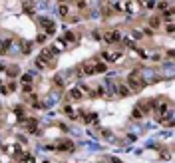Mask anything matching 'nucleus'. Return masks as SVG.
<instances>
[{"label": "nucleus", "mask_w": 175, "mask_h": 163, "mask_svg": "<svg viewBox=\"0 0 175 163\" xmlns=\"http://www.w3.org/2000/svg\"><path fill=\"white\" fill-rule=\"evenodd\" d=\"M108 70V66L104 64V62H88V64H84V68H82L80 72H84L86 76H94V74H101Z\"/></svg>", "instance_id": "1"}, {"label": "nucleus", "mask_w": 175, "mask_h": 163, "mask_svg": "<svg viewBox=\"0 0 175 163\" xmlns=\"http://www.w3.org/2000/svg\"><path fill=\"white\" fill-rule=\"evenodd\" d=\"M143 82H145V80H143V76H141L139 70L133 72L128 78V86H129V88H133V90H141V88H143Z\"/></svg>", "instance_id": "2"}, {"label": "nucleus", "mask_w": 175, "mask_h": 163, "mask_svg": "<svg viewBox=\"0 0 175 163\" xmlns=\"http://www.w3.org/2000/svg\"><path fill=\"white\" fill-rule=\"evenodd\" d=\"M38 24H40L44 30H46V34H54L56 32V24H54V20H50V18H38Z\"/></svg>", "instance_id": "3"}, {"label": "nucleus", "mask_w": 175, "mask_h": 163, "mask_svg": "<svg viewBox=\"0 0 175 163\" xmlns=\"http://www.w3.org/2000/svg\"><path fill=\"white\" fill-rule=\"evenodd\" d=\"M101 38L106 42H109V44H114V42H120L121 40V34L117 30H112V32H106V36H101Z\"/></svg>", "instance_id": "4"}, {"label": "nucleus", "mask_w": 175, "mask_h": 163, "mask_svg": "<svg viewBox=\"0 0 175 163\" xmlns=\"http://www.w3.org/2000/svg\"><path fill=\"white\" fill-rule=\"evenodd\" d=\"M40 58L46 60L48 64H50V62L56 58V50H54V48H44V50H42V56H40Z\"/></svg>", "instance_id": "5"}, {"label": "nucleus", "mask_w": 175, "mask_h": 163, "mask_svg": "<svg viewBox=\"0 0 175 163\" xmlns=\"http://www.w3.org/2000/svg\"><path fill=\"white\" fill-rule=\"evenodd\" d=\"M70 98L72 99H82L84 98V90H82V88H72V90H70Z\"/></svg>", "instance_id": "6"}, {"label": "nucleus", "mask_w": 175, "mask_h": 163, "mask_svg": "<svg viewBox=\"0 0 175 163\" xmlns=\"http://www.w3.org/2000/svg\"><path fill=\"white\" fill-rule=\"evenodd\" d=\"M101 58L108 60V62H115V60H120L121 56L120 54H115V52H101Z\"/></svg>", "instance_id": "7"}, {"label": "nucleus", "mask_w": 175, "mask_h": 163, "mask_svg": "<svg viewBox=\"0 0 175 163\" xmlns=\"http://www.w3.org/2000/svg\"><path fill=\"white\" fill-rule=\"evenodd\" d=\"M58 149H62V151H74V143H72V141H60V143H58Z\"/></svg>", "instance_id": "8"}, {"label": "nucleus", "mask_w": 175, "mask_h": 163, "mask_svg": "<svg viewBox=\"0 0 175 163\" xmlns=\"http://www.w3.org/2000/svg\"><path fill=\"white\" fill-rule=\"evenodd\" d=\"M115 91L120 94L121 98H125V96L129 94V88H128V86H120V88H115Z\"/></svg>", "instance_id": "9"}, {"label": "nucleus", "mask_w": 175, "mask_h": 163, "mask_svg": "<svg viewBox=\"0 0 175 163\" xmlns=\"http://www.w3.org/2000/svg\"><path fill=\"white\" fill-rule=\"evenodd\" d=\"M62 40H64V42L68 44V42H74V40H76V36H74V32H66L64 36H62Z\"/></svg>", "instance_id": "10"}, {"label": "nucleus", "mask_w": 175, "mask_h": 163, "mask_svg": "<svg viewBox=\"0 0 175 163\" xmlns=\"http://www.w3.org/2000/svg\"><path fill=\"white\" fill-rule=\"evenodd\" d=\"M36 66H38V68H40V70H44V68H48V62L46 60H42V58H36Z\"/></svg>", "instance_id": "11"}, {"label": "nucleus", "mask_w": 175, "mask_h": 163, "mask_svg": "<svg viewBox=\"0 0 175 163\" xmlns=\"http://www.w3.org/2000/svg\"><path fill=\"white\" fill-rule=\"evenodd\" d=\"M30 82H32V74H24V76H22V84L30 86Z\"/></svg>", "instance_id": "12"}, {"label": "nucleus", "mask_w": 175, "mask_h": 163, "mask_svg": "<svg viewBox=\"0 0 175 163\" xmlns=\"http://www.w3.org/2000/svg\"><path fill=\"white\" fill-rule=\"evenodd\" d=\"M141 115H143V113H141V110H139V107H135V110L131 111V118H133V119H139Z\"/></svg>", "instance_id": "13"}, {"label": "nucleus", "mask_w": 175, "mask_h": 163, "mask_svg": "<svg viewBox=\"0 0 175 163\" xmlns=\"http://www.w3.org/2000/svg\"><path fill=\"white\" fill-rule=\"evenodd\" d=\"M64 111H66V113H68V115H70V118H74V119H76V111L72 110L70 105H66V107H64Z\"/></svg>", "instance_id": "14"}, {"label": "nucleus", "mask_w": 175, "mask_h": 163, "mask_svg": "<svg viewBox=\"0 0 175 163\" xmlns=\"http://www.w3.org/2000/svg\"><path fill=\"white\" fill-rule=\"evenodd\" d=\"M94 119H98V113L90 111V115H86V121H94Z\"/></svg>", "instance_id": "15"}, {"label": "nucleus", "mask_w": 175, "mask_h": 163, "mask_svg": "<svg viewBox=\"0 0 175 163\" xmlns=\"http://www.w3.org/2000/svg\"><path fill=\"white\" fill-rule=\"evenodd\" d=\"M173 20V10H167L165 12V22H171Z\"/></svg>", "instance_id": "16"}, {"label": "nucleus", "mask_w": 175, "mask_h": 163, "mask_svg": "<svg viewBox=\"0 0 175 163\" xmlns=\"http://www.w3.org/2000/svg\"><path fill=\"white\" fill-rule=\"evenodd\" d=\"M155 6L159 8V10H165V8H167L169 4H167V2H163V0H161V2H159V4H155Z\"/></svg>", "instance_id": "17"}, {"label": "nucleus", "mask_w": 175, "mask_h": 163, "mask_svg": "<svg viewBox=\"0 0 175 163\" xmlns=\"http://www.w3.org/2000/svg\"><path fill=\"white\" fill-rule=\"evenodd\" d=\"M24 163H36V159H34L32 155H26L24 157Z\"/></svg>", "instance_id": "18"}, {"label": "nucleus", "mask_w": 175, "mask_h": 163, "mask_svg": "<svg viewBox=\"0 0 175 163\" xmlns=\"http://www.w3.org/2000/svg\"><path fill=\"white\" fill-rule=\"evenodd\" d=\"M60 14H62V16H66V14H68V6L62 4V6H60Z\"/></svg>", "instance_id": "19"}, {"label": "nucleus", "mask_w": 175, "mask_h": 163, "mask_svg": "<svg viewBox=\"0 0 175 163\" xmlns=\"http://www.w3.org/2000/svg\"><path fill=\"white\" fill-rule=\"evenodd\" d=\"M149 24H151V26H159V20H157V18H151V20H149Z\"/></svg>", "instance_id": "20"}, {"label": "nucleus", "mask_w": 175, "mask_h": 163, "mask_svg": "<svg viewBox=\"0 0 175 163\" xmlns=\"http://www.w3.org/2000/svg\"><path fill=\"white\" fill-rule=\"evenodd\" d=\"M0 70H4V66H2V64H0Z\"/></svg>", "instance_id": "21"}]
</instances>
